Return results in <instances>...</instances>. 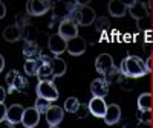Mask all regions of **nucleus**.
I'll list each match as a JSON object with an SVG mask.
<instances>
[{
  "instance_id": "obj_1",
  "label": "nucleus",
  "mask_w": 153,
  "mask_h": 128,
  "mask_svg": "<svg viewBox=\"0 0 153 128\" xmlns=\"http://www.w3.org/2000/svg\"><path fill=\"white\" fill-rule=\"evenodd\" d=\"M152 60L147 58V60H143L139 58L136 55H127L121 64H120V69L121 72L129 76V78H143V76H146L147 73L152 72V66H150Z\"/></svg>"
},
{
  "instance_id": "obj_2",
  "label": "nucleus",
  "mask_w": 153,
  "mask_h": 128,
  "mask_svg": "<svg viewBox=\"0 0 153 128\" xmlns=\"http://www.w3.org/2000/svg\"><path fill=\"white\" fill-rule=\"evenodd\" d=\"M80 2H63V0H58V2L52 3V21H51V26H54V23L58 21V24L65 20L72 18L74 12L78 6Z\"/></svg>"
},
{
  "instance_id": "obj_3",
  "label": "nucleus",
  "mask_w": 153,
  "mask_h": 128,
  "mask_svg": "<svg viewBox=\"0 0 153 128\" xmlns=\"http://www.w3.org/2000/svg\"><path fill=\"white\" fill-rule=\"evenodd\" d=\"M71 20H74L78 26H91V24L95 23V20H97L95 9L91 8L87 3H81L80 2Z\"/></svg>"
},
{
  "instance_id": "obj_4",
  "label": "nucleus",
  "mask_w": 153,
  "mask_h": 128,
  "mask_svg": "<svg viewBox=\"0 0 153 128\" xmlns=\"http://www.w3.org/2000/svg\"><path fill=\"white\" fill-rule=\"evenodd\" d=\"M5 81H6V90L9 95L14 92H25L28 87L26 78L22 76L17 70H9L5 75Z\"/></svg>"
},
{
  "instance_id": "obj_5",
  "label": "nucleus",
  "mask_w": 153,
  "mask_h": 128,
  "mask_svg": "<svg viewBox=\"0 0 153 128\" xmlns=\"http://www.w3.org/2000/svg\"><path fill=\"white\" fill-rule=\"evenodd\" d=\"M37 98H43L49 102H54L60 98V93H58V88L55 87L54 81L51 79H46V81H38L37 84Z\"/></svg>"
},
{
  "instance_id": "obj_6",
  "label": "nucleus",
  "mask_w": 153,
  "mask_h": 128,
  "mask_svg": "<svg viewBox=\"0 0 153 128\" xmlns=\"http://www.w3.org/2000/svg\"><path fill=\"white\" fill-rule=\"evenodd\" d=\"M51 9H52V3L48 2V0H29L26 3V12L31 17L45 15Z\"/></svg>"
},
{
  "instance_id": "obj_7",
  "label": "nucleus",
  "mask_w": 153,
  "mask_h": 128,
  "mask_svg": "<svg viewBox=\"0 0 153 128\" xmlns=\"http://www.w3.org/2000/svg\"><path fill=\"white\" fill-rule=\"evenodd\" d=\"M95 69L98 73H101L106 78V76H109L113 69H115V64H113V58L109 55V54H101L97 57L95 60Z\"/></svg>"
},
{
  "instance_id": "obj_8",
  "label": "nucleus",
  "mask_w": 153,
  "mask_h": 128,
  "mask_svg": "<svg viewBox=\"0 0 153 128\" xmlns=\"http://www.w3.org/2000/svg\"><path fill=\"white\" fill-rule=\"evenodd\" d=\"M49 50L52 52L55 57H60L63 52H68V41L63 38L60 34H52L48 40Z\"/></svg>"
},
{
  "instance_id": "obj_9",
  "label": "nucleus",
  "mask_w": 153,
  "mask_h": 128,
  "mask_svg": "<svg viewBox=\"0 0 153 128\" xmlns=\"http://www.w3.org/2000/svg\"><path fill=\"white\" fill-rule=\"evenodd\" d=\"M58 34L65 38L66 41L72 40V38L78 37V24H76L74 20H65L58 24Z\"/></svg>"
},
{
  "instance_id": "obj_10",
  "label": "nucleus",
  "mask_w": 153,
  "mask_h": 128,
  "mask_svg": "<svg viewBox=\"0 0 153 128\" xmlns=\"http://www.w3.org/2000/svg\"><path fill=\"white\" fill-rule=\"evenodd\" d=\"M52 60L48 55H42L40 58V69H38V73H37V78L40 81H46V79H51L54 78V69H52Z\"/></svg>"
},
{
  "instance_id": "obj_11",
  "label": "nucleus",
  "mask_w": 153,
  "mask_h": 128,
  "mask_svg": "<svg viewBox=\"0 0 153 128\" xmlns=\"http://www.w3.org/2000/svg\"><path fill=\"white\" fill-rule=\"evenodd\" d=\"M91 93L94 98H106L109 95V81L106 78H97L91 82Z\"/></svg>"
},
{
  "instance_id": "obj_12",
  "label": "nucleus",
  "mask_w": 153,
  "mask_h": 128,
  "mask_svg": "<svg viewBox=\"0 0 153 128\" xmlns=\"http://www.w3.org/2000/svg\"><path fill=\"white\" fill-rule=\"evenodd\" d=\"M87 105H89V111H91V114H94L95 118H103L104 119L109 105L104 102L103 98H94L92 96V99L89 101Z\"/></svg>"
},
{
  "instance_id": "obj_13",
  "label": "nucleus",
  "mask_w": 153,
  "mask_h": 128,
  "mask_svg": "<svg viewBox=\"0 0 153 128\" xmlns=\"http://www.w3.org/2000/svg\"><path fill=\"white\" fill-rule=\"evenodd\" d=\"M129 14L130 17H133L136 21L141 18H147L149 17V8L144 2H139V0H135V2L129 3Z\"/></svg>"
},
{
  "instance_id": "obj_14",
  "label": "nucleus",
  "mask_w": 153,
  "mask_h": 128,
  "mask_svg": "<svg viewBox=\"0 0 153 128\" xmlns=\"http://www.w3.org/2000/svg\"><path fill=\"white\" fill-rule=\"evenodd\" d=\"M45 116L49 127H58L63 122V118H65V108H61L58 105H52Z\"/></svg>"
},
{
  "instance_id": "obj_15",
  "label": "nucleus",
  "mask_w": 153,
  "mask_h": 128,
  "mask_svg": "<svg viewBox=\"0 0 153 128\" xmlns=\"http://www.w3.org/2000/svg\"><path fill=\"white\" fill-rule=\"evenodd\" d=\"M40 122V113L37 111L35 107H29V108H25V114H23V119H22V125L25 128H35Z\"/></svg>"
},
{
  "instance_id": "obj_16",
  "label": "nucleus",
  "mask_w": 153,
  "mask_h": 128,
  "mask_svg": "<svg viewBox=\"0 0 153 128\" xmlns=\"http://www.w3.org/2000/svg\"><path fill=\"white\" fill-rule=\"evenodd\" d=\"M22 52H23V57L26 58V61H29V60H40L42 55H43L42 49H40V46L37 44V41H25Z\"/></svg>"
},
{
  "instance_id": "obj_17",
  "label": "nucleus",
  "mask_w": 153,
  "mask_h": 128,
  "mask_svg": "<svg viewBox=\"0 0 153 128\" xmlns=\"http://www.w3.org/2000/svg\"><path fill=\"white\" fill-rule=\"evenodd\" d=\"M86 52V40L81 38L80 35L76 38H72V40L68 41V54L72 57H80Z\"/></svg>"
},
{
  "instance_id": "obj_18",
  "label": "nucleus",
  "mask_w": 153,
  "mask_h": 128,
  "mask_svg": "<svg viewBox=\"0 0 153 128\" xmlns=\"http://www.w3.org/2000/svg\"><path fill=\"white\" fill-rule=\"evenodd\" d=\"M107 8H109V12L112 17H124L129 12V6L124 2H121V0H110Z\"/></svg>"
},
{
  "instance_id": "obj_19",
  "label": "nucleus",
  "mask_w": 153,
  "mask_h": 128,
  "mask_svg": "<svg viewBox=\"0 0 153 128\" xmlns=\"http://www.w3.org/2000/svg\"><path fill=\"white\" fill-rule=\"evenodd\" d=\"M121 121V108L118 104H110L107 107L106 116H104V122L106 125H115Z\"/></svg>"
},
{
  "instance_id": "obj_20",
  "label": "nucleus",
  "mask_w": 153,
  "mask_h": 128,
  "mask_svg": "<svg viewBox=\"0 0 153 128\" xmlns=\"http://www.w3.org/2000/svg\"><path fill=\"white\" fill-rule=\"evenodd\" d=\"M3 38L9 43H16V41L20 40V38H23V31L17 26L16 23L9 24V26H6L3 29Z\"/></svg>"
},
{
  "instance_id": "obj_21",
  "label": "nucleus",
  "mask_w": 153,
  "mask_h": 128,
  "mask_svg": "<svg viewBox=\"0 0 153 128\" xmlns=\"http://www.w3.org/2000/svg\"><path fill=\"white\" fill-rule=\"evenodd\" d=\"M23 114H25V108L20 104H14L8 108V116L6 119L11 121L12 124H22L23 119Z\"/></svg>"
},
{
  "instance_id": "obj_22",
  "label": "nucleus",
  "mask_w": 153,
  "mask_h": 128,
  "mask_svg": "<svg viewBox=\"0 0 153 128\" xmlns=\"http://www.w3.org/2000/svg\"><path fill=\"white\" fill-rule=\"evenodd\" d=\"M152 107H153V95L149 93V92L139 95V98H138V110L152 111Z\"/></svg>"
},
{
  "instance_id": "obj_23",
  "label": "nucleus",
  "mask_w": 153,
  "mask_h": 128,
  "mask_svg": "<svg viewBox=\"0 0 153 128\" xmlns=\"http://www.w3.org/2000/svg\"><path fill=\"white\" fill-rule=\"evenodd\" d=\"M52 69H54V78H60V76H63L66 73V61L61 60L60 57H54L52 60Z\"/></svg>"
},
{
  "instance_id": "obj_24",
  "label": "nucleus",
  "mask_w": 153,
  "mask_h": 128,
  "mask_svg": "<svg viewBox=\"0 0 153 128\" xmlns=\"http://www.w3.org/2000/svg\"><path fill=\"white\" fill-rule=\"evenodd\" d=\"M65 107V111H68V113H74V114H76V111L80 110V107H81V104H80V101L76 99V98H74V96H71V98H68L66 101H65V104H63Z\"/></svg>"
},
{
  "instance_id": "obj_25",
  "label": "nucleus",
  "mask_w": 153,
  "mask_h": 128,
  "mask_svg": "<svg viewBox=\"0 0 153 128\" xmlns=\"http://www.w3.org/2000/svg\"><path fill=\"white\" fill-rule=\"evenodd\" d=\"M40 60H29L25 63V73L29 76H37L38 69H40Z\"/></svg>"
},
{
  "instance_id": "obj_26",
  "label": "nucleus",
  "mask_w": 153,
  "mask_h": 128,
  "mask_svg": "<svg viewBox=\"0 0 153 128\" xmlns=\"http://www.w3.org/2000/svg\"><path fill=\"white\" fill-rule=\"evenodd\" d=\"M95 29H97V32H100V34L107 32V31L110 29V23H109L107 17H98V18L95 20Z\"/></svg>"
},
{
  "instance_id": "obj_27",
  "label": "nucleus",
  "mask_w": 153,
  "mask_h": 128,
  "mask_svg": "<svg viewBox=\"0 0 153 128\" xmlns=\"http://www.w3.org/2000/svg\"><path fill=\"white\" fill-rule=\"evenodd\" d=\"M136 28H138V31H139V32H144V34H149V32H152L153 23H152L150 17L138 20V21H136Z\"/></svg>"
},
{
  "instance_id": "obj_28",
  "label": "nucleus",
  "mask_w": 153,
  "mask_h": 128,
  "mask_svg": "<svg viewBox=\"0 0 153 128\" xmlns=\"http://www.w3.org/2000/svg\"><path fill=\"white\" fill-rule=\"evenodd\" d=\"M16 24L23 31L28 26H31V15L29 14H17L16 15Z\"/></svg>"
},
{
  "instance_id": "obj_29",
  "label": "nucleus",
  "mask_w": 153,
  "mask_h": 128,
  "mask_svg": "<svg viewBox=\"0 0 153 128\" xmlns=\"http://www.w3.org/2000/svg\"><path fill=\"white\" fill-rule=\"evenodd\" d=\"M34 107L37 108V111L40 113V114H46V113L49 111V108L52 107V105H51V102H49V101H46V99H43V98H37Z\"/></svg>"
},
{
  "instance_id": "obj_30",
  "label": "nucleus",
  "mask_w": 153,
  "mask_h": 128,
  "mask_svg": "<svg viewBox=\"0 0 153 128\" xmlns=\"http://www.w3.org/2000/svg\"><path fill=\"white\" fill-rule=\"evenodd\" d=\"M89 113H91V111H89V105H81L80 110L76 111V116H78V119H83V118L87 116Z\"/></svg>"
},
{
  "instance_id": "obj_31",
  "label": "nucleus",
  "mask_w": 153,
  "mask_h": 128,
  "mask_svg": "<svg viewBox=\"0 0 153 128\" xmlns=\"http://www.w3.org/2000/svg\"><path fill=\"white\" fill-rule=\"evenodd\" d=\"M139 116H141V119L139 121H143V122H152V111H141L139 110Z\"/></svg>"
},
{
  "instance_id": "obj_32",
  "label": "nucleus",
  "mask_w": 153,
  "mask_h": 128,
  "mask_svg": "<svg viewBox=\"0 0 153 128\" xmlns=\"http://www.w3.org/2000/svg\"><path fill=\"white\" fill-rule=\"evenodd\" d=\"M14 125L16 124H12L8 119H2V122H0V128H14Z\"/></svg>"
},
{
  "instance_id": "obj_33",
  "label": "nucleus",
  "mask_w": 153,
  "mask_h": 128,
  "mask_svg": "<svg viewBox=\"0 0 153 128\" xmlns=\"http://www.w3.org/2000/svg\"><path fill=\"white\" fill-rule=\"evenodd\" d=\"M6 93L8 90L3 87H0V104H5V98H6Z\"/></svg>"
},
{
  "instance_id": "obj_34",
  "label": "nucleus",
  "mask_w": 153,
  "mask_h": 128,
  "mask_svg": "<svg viewBox=\"0 0 153 128\" xmlns=\"http://www.w3.org/2000/svg\"><path fill=\"white\" fill-rule=\"evenodd\" d=\"M136 128H152V122H143V121H139Z\"/></svg>"
},
{
  "instance_id": "obj_35",
  "label": "nucleus",
  "mask_w": 153,
  "mask_h": 128,
  "mask_svg": "<svg viewBox=\"0 0 153 128\" xmlns=\"http://www.w3.org/2000/svg\"><path fill=\"white\" fill-rule=\"evenodd\" d=\"M0 8H2V12H0V18H3L5 14H6V8H5V3H0Z\"/></svg>"
},
{
  "instance_id": "obj_36",
  "label": "nucleus",
  "mask_w": 153,
  "mask_h": 128,
  "mask_svg": "<svg viewBox=\"0 0 153 128\" xmlns=\"http://www.w3.org/2000/svg\"><path fill=\"white\" fill-rule=\"evenodd\" d=\"M3 69H5V58L0 57V70H3Z\"/></svg>"
},
{
  "instance_id": "obj_37",
  "label": "nucleus",
  "mask_w": 153,
  "mask_h": 128,
  "mask_svg": "<svg viewBox=\"0 0 153 128\" xmlns=\"http://www.w3.org/2000/svg\"><path fill=\"white\" fill-rule=\"evenodd\" d=\"M49 128H58V127H49Z\"/></svg>"
}]
</instances>
